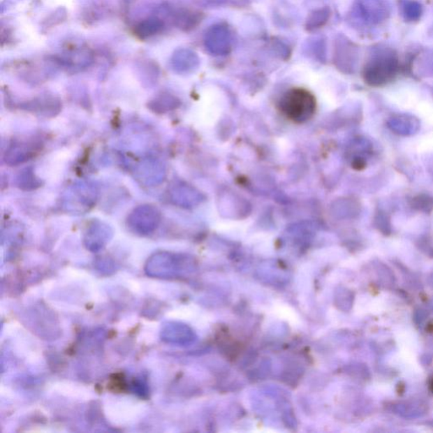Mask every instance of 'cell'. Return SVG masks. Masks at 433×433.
Returning a JSON list of instances; mask_svg holds the SVG:
<instances>
[{"label": "cell", "instance_id": "cell-1", "mask_svg": "<svg viewBox=\"0 0 433 433\" xmlns=\"http://www.w3.org/2000/svg\"><path fill=\"white\" fill-rule=\"evenodd\" d=\"M279 107L288 119L296 124H302L314 117L316 99L310 91L303 88H293L283 95Z\"/></svg>", "mask_w": 433, "mask_h": 433}, {"label": "cell", "instance_id": "cell-2", "mask_svg": "<svg viewBox=\"0 0 433 433\" xmlns=\"http://www.w3.org/2000/svg\"><path fill=\"white\" fill-rule=\"evenodd\" d=\"M98 191L94 184L78 182L71 186L64 196L63 205L73 214H85L97 202Z\"/></svg>", "mask_w": 433, "mask_h": 433}, {"label": "cell", "instance_id": "cell-3", "mask_svg": "<svg viewBox=\"0 0 433 433\" xmlns=\"http://www.w3.org/2000/svg\"><path fill=\"white\" fill-rule=\"evenodd\" d=\"M161 221V212L159 208L150 204L135 207L127 219L128 227L134 233L147 235L157 230Z\"/></svg>", "mask_w": 433, "mask_h": 433}, {"label": "cell", "instance_id": "cell-4", "mask_svg": "<svg viewBox=\"0 0 433 433\" xmlns=\"http://www.w3.org/2000/svg\"><path fill=\"white\" fill-rule=\"evenodd\" d=\"M176 256L166 251L156 252L148 258L145 266L147 276L152 278L168 279L176 272Z\"/></svg>", "mask_w": 433, "mask_h": 433}, {"label": "cell", "instance_id": "cell-5", "mask_svg": "<svg viewBox=\"0 0 433 433\" xmlns=\"http://www.w3.org/2000/svg\"><path fill=\"white\" fill-rule=\"evenodd\" d=\"M113 235V230L108 224L100 220H94L87 228L84 235V244L87 250L98 252L110 243Z\"/></svg>", "mask_w": 433, "mask_h": 433}, {"label": "cell", "instance_id": "cell-6", "mask_svg": "<svg viewBox=\"0 0 433 433\" xmlns=\"http://www.w3.org/2000/svg\"><path fill=\"white\" fill-rule=\"evenodd\" d=\"M135 178L143 186L152 187L163 182L166 170L157 159H147L135 168Z\"/></svg>", "mask_w": 433, "mask_h": 433}, {"label": "cell", "instance_id": "cell-7", "mask_svg": "<svg viewBox=\"0 0 433 433\" xmlns=\"http://www.w3.org/2000/svg\"><path fill=\"white\" fill-rule=\"evenodd\" d=\"M41 149V142L24 141L14 143L6 151V163L10 166H18L34 158Z\"/></svg>", "mask_w": 433, "mask_h": 433}, {"label": "cell", "instance_id": "cell-8", "mask_svg": "<svg viewBox=\"0 0 433 433\" xmlns=\"http://www.w3.org/2000/svg\"><path fill=\"white\" fill-rule=\"evenodd\" d=\"M206 35L205 44L212 53L218 54H228L231 50L230 31L226 27H212Z\"/></svg>", "mask_w": 433, "mask_h": 433}, {"label": "cell", "instance_id": "cell-9", "mask_svg": "<svg viewBox=\"0 0 433 433\" xmlns=\"http://www.w3.org/2000/svg\"><path fill=\"white\" fill-rule=\"evenodd\" d=\"M92 61H94V54L87 49H75L57 58V62L60 65L75 70L84 69L89 66Z\"/></svg>", "mask_w": 433, "mask_h": 433}, {"label": "cell", "instance_id": "cell-10", "mask_svg": "<svg viewBox=\"0 0 433 433\" xmlns=\"http://www.w3.org/2000/svg\"><path fill=\"white\" fill-rule=\"evenodd\" d=\"M198 55L190 50H179L171 59V66L177 72L189 71L198 65Z\"/></svg>", "mask_w": 433, "mask_h": 433}, {"label": "cell", "instance_id": "cell-11", "mask_svg": "<svg viewBox=\"0 0 433 433\" xmlns=\"http://www.w3.org/2000/svg\"><path fill=\"white\" fill-rule=\"evenodd\" d=\"M162 20L152 17L143 20L135 27V35L140 39H147L157 35L163 30Z\"/></svg>", "mask_w": 433, "mask_h": 433}, {"label": "cell", "instance_id": "cell-12", "mask_svg": "<svg viewBox=\"0 0 433 433\" xmlns=\"http://www.w3.org/2000/svg\"><path fill=\"white\" fill-rule=\"evenodd\" d=\"M202 21V14L198 12L182 10L175 14V26L183 31L193 29Z\"/></svg>", "mask_w": 433, "mask_h": 433}, {"label": "cell", "instance_id": "cell-13", "mask_svg": "<svg viewBox=\"0 0 433 433\" xmlns=\"http://www.w3.org/2000/svg\"><path fill=\"white\" fill-rule=\"evenodd\" d=\"M187 334L182 325L168 323L162 328L161 339L166 343L179 344L186 342Z\"/></svg>", "mask_w": 433, "mask_h": 433}, {"label": "cell", "instance_id": "cell-14", "mask_svg": "<svg viewBox=\"0 0 433 433\" xmlns=\"http://www.w3.org/2000/svg\"><path fill=\"white\" fill-rule=\"evenodd\" d=\"M175 104V98L167 94L159 95L148 103V108L155 113H164Z\"/></svg>", "mask_w": 433, "mask_h": 433}, {"label": "cell", "instance_id": "cell-15", "mask_svg": "<svg viewBox=\"0 0 433 433\" xmlns=\"http://www.w3.org/2000/svg\"><path fill=\"white\" fill-rule=\"evenodd\" d=\"M328 15H330V13H328V9H325V8L323 10L314 12L307 20V30H316L323 27L325 22H327Z\"/></svg>", "mask_w": 433, "mask_h": 433}, {"label": "cell", "instance_id": "cell-16", "mask_svg": "<svg viewBox=\"0 0 433 433\" xmlns=\"http://www.w3.org/2000/svg\"><path fill=\"white\" fill-rule=\"evenodd\" d=\"M18 182L19 186L21 187L22 189L25 190H33L35 189L36 187L40 186L39 180L36 178L33 172L28 170L25 172H22V175H20Z\"/></svg>", "mask_w": 433, "mask_h": 433}]
</instances>
